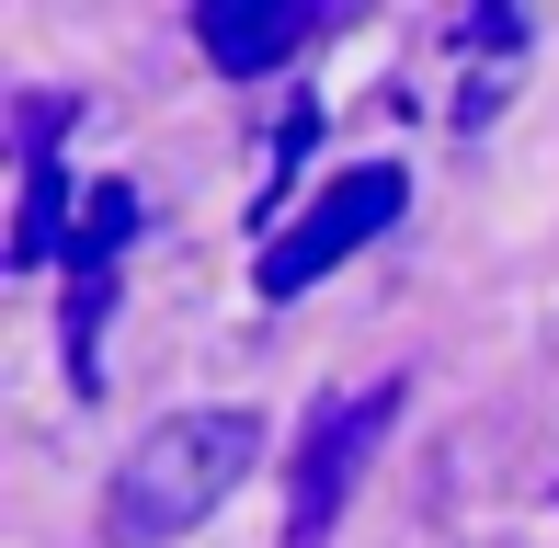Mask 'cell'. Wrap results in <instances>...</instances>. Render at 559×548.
<instances>
[{
    "label": "cell",
    "instance_id": "cell-4",
    "mask_svg": "<svg viewBox=\"0 0 559 548\" xmlns=\"http://www.w3.org/2000/svg\"><path fill=\"white\" fill-rule=\"evenodd\" d=\"M194 46L228 69V81H263L309 46V0H206L194 12Z\"/></svg>",
    "mask_w": 559,
    "mask_h": 548
},
{
    "label": "cell",
    "instance_id": "cell-2",
    "mask_svg": "<svg viewBox=\"0 0 559 548\" xmlns=\"http://www.w3.org/2000/svg\"><path fill=\"white\" fill-rule=\"evenodd\" d=\"M400 206H412V171H400V160H366V171H343V183L320 194V206L297 217V229H274V240H263V274H251V286H263V297H309L320 274H332L343 252H366V240L389 229Z\"/></svg>",
    "mask_w": 559,
    "mask_h": 548
},
{
    "label": "cell",
    "instance_id": "cell-5",
    "mask_svg": "<svg viewBox=\"0 0 559 548\" xmlns=\"http://www.w3.org/2000/svg\"><path fill=\"white\" fill-rule=\"evenodd\" d=\"M58 229H69V171L58 160H23V206H12V274H35L46 252H58ZM81 240V229H69Z\"/></svg>",
    "mask_w": 559,
    "mask_h": 548
},
{
    "label": "cell",
    "instance_id": "cell-6",
    "mask_svg": "<svg viewBox=\"0 0 559 548\" xmlns=\"http://www.w3.org/2000/svg\"><path fill=\"white\" fill-rule=\"evenodd\" d=\"M126 229H138V194H126V183H92V206H81V240H69V252L115 263V252H126Z\"/></svg>",
    "mask_w": 559,
    "mask_h": 548
},
{
    "label": "cell",
    "instance_id": "cell-1",
    "mask_svg": "<svg viewBox=\"0 0 559 548\" xmlns=\"http://www.w3.org/2000/svg\"><path fill=\"white\" fill-rule=\"evenodd\" d=\"M263 468V422L251 412H171L160 434H138L104 480V548H171L206 526L228 491Z\"/></svg>",
    "mask_w": 559,
    "mask_h": 548
},
{
    "label": "cell",
    "instance_id": "cell-3",
    "mask_svg": "<svg viewBox=\"0 0 559 548\" xmlns=\"http://www.w3.org/2000/svg\"><path fill=\"white\" fill-rule=\"evenodd\" d=\"M400 389H343V401L309 412V434H297V468H286V548H332V514L354 491V468H366V445L389 434Z\"/></svg>",
    "mask_w": 559,
    "mask_h": 548
}]
</instances>
